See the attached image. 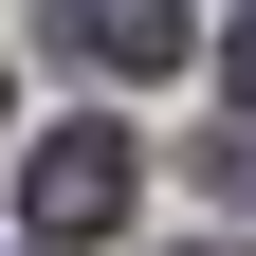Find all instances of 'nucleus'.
I'll list each match as a JSON object with an SVG mask.
<instances>
[{"label": "nucleus", "mask_w": 256, "mask_h": 256, "mask_svg": "<svg viewBox=\"0 0 256 256\" xmlns=\"http://www.w3.org/2000/svg\"><path fill=\"white\" fill-rule=\"evenodd\" d=\"M238 128H256V37H238Z\"/></svg>", "instance_id": "obj_3"}, {"label": "nucleus", "mask_w": 256, "mask_h": 256, "mask_svg": "<svg viewBox=\"0 0 256 256\" xmlns=\"http://www.w3.org/2000/svg\"><path fill=\"white\" fill-rule=\"evenodd\" d=\"M18 220L37 238H110L128 220V128H37L18 146Z\"/></svg>", "instance_id": "obj_1"}, {"label": "nucleus", "mask_w": 256, "mask_h": 256, "mask_svg": "<svg viewBox=\"0 0 256 256\" xmlns=\"http://www.w3.org/2000/svg\"><path fill=\"white\" fill-rule=\"evenodd\" d=\"M74 18V55H110V74H165L183 55V0H55Z\"/></svg>", "instance_id": "obj_2"}]
</instances>
